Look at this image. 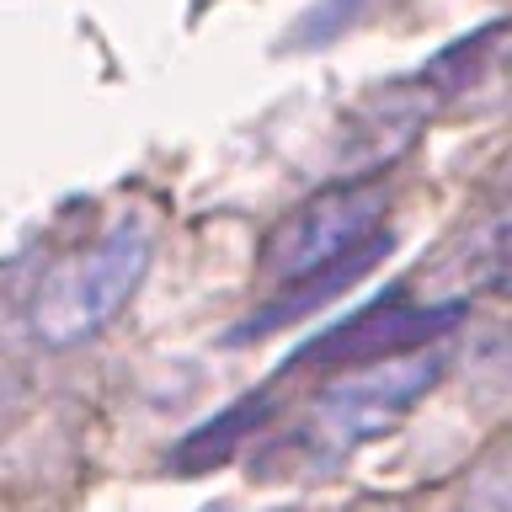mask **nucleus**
I'll use <instances>...</instances> for the list:
<instances>
[{
    "instance_id": "obj_1",
    "label": "nucleus",
    "mask_w": 512,
    "mask_h": 512,
    "mask_svg": "<svg viewBox=\"0 0 512 512\" xmlns=\"http://www.w3.org/2000/svg\"><path fill=\"white\" fill-rule=\"evenodd\" d=\"M155 256V235L139 214L118 219L86 251L64 256L32 299V331L48 347H80L128 310Z\"/></svg>"
},
{
    "instance_id": "obj_3",
    "label": "nucleus",
    "mask_w": 512,
    "mask_h": 512,
    "mask_svg": "<svg viewBox=\"0 0 512 512\" xmlns=\"http://www.w3.org/2000/svg\"><path fill=\"white\" fill-rule=\"evenodd\" d=\"M384 203H390V192L384 182L374 176H363V182H336L326 192H315L304 208H294L278 230H272L267 251H262V267L267 278H304V272L336 262V256H347L352 246H363L368 235H379V219H384Z\"/></svg>"
},
{
    "instance_id": "obj_4",
    "label": "nucleus",
    "mask_w": 512,
    "mask_h": 512,
    "mask_svg": "<svg viewBox=\"0 0 512 512\" xmlns=\"http://www.w3.org/2000/svg\"><path fill=\"white\" fill-rule=\"evenodd\" d=\"M464 315V304H411V299H379L342 320L336 331L315 336L304 352H294V368H352L368 358H390V352H411L432 342L438 331H448Z\"/></svg>"
},
{
    "instance_id": "obj_5",
    "label": "nucleus",
    "mask_w": 512,
    "mask_h": 512,
    "mask_svg": "<svg viewBox=\"0 0 512 512\" xmlns=\"http://www.w3.org/2000/svg\"><path fill=\"white\" fill-rule=\"evenodd\" d=\"M390 251V230H379V235H368L363 246H352L347 256H336V262H326V267H315V272H304V278H288L283 283V294L267 304V310H256L246 326H235L230 331V342H246L251 331H272V326H288L294 315H310L315 304H326V299H336V294H347L352 283L363 278L368 267L379 262V256Z\"/></svg>"
},
{
    "instance_id": "obj_2",
    "label": "nucleus",
    "mask_w": 512,
    "mask_h": 512,
    "mask_svg": "<svg viewBox=\"0 0 512 512\" xmlns=\"http://www.w3.org/2000/svg\"><path fill=\"white\" fill-rule=\"evenodd\" d=\"M438 374H443V358L438 352H422V347L352 363V374H342L315 395L310 438L326 448V459H347L352 448L384 438L438 384Z\"/></svg>"
},
{
    "instance_id": "obj_6",
    "label": "nucleus",
    "mask_w": 512,
    "mask_h": 512,
    "mask_svg": "<svg viewBox=\"0 0 512 512\" xmlns=\"http://www.w3.org/2000/svg\"><path fill=\"white\" fill-rule=\"evenodd\" d=\"M262 416H267V400H240V406H230L224 416H214V422H203L198 432H187V438L176 443V454H171L176 475H198V470H208V464L230 459V448L246 438Z\"/></svg>"
}]
</instances>
